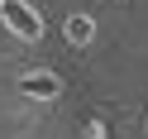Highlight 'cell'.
<instances>
[{
    "mask_svg": "<svg viewBox=\"0 0 148 139\" xmlns=\"http://www.w3.org/2000/svg\"><path fill=\"white\" fill-rule=\"evenodd\" d=\"M0 24L10 34H19L24 43H38L43 39V19H38V10H34L29 0H0Z\"/></svg>",
    "mask_w": 148,
    "mask_h": 139,
    "instance_id": "obj_1",
    "label": "cell"
},
{
    "mask_svg": "<svg viewBox=\"0 0 148 139\" xmlns=\"http://www.w3.org/2000/svg\"><path fill=\"white\" fill-rule=\"evenodd\" d=\"M19 96H29V101H58L62 82L53 77V72H24L19 77Z\"/></svg>",
    "mask_w": 148,
    "mask_h": 139,
    "instance_id": "obj_2",
    "label": "cell"
},
{
    "mask_svg": "<svg viewBox=\"0 0 148 139\" xmlns=\"http://www.w3.org/2000/svg\"><path fill=\"white\" fill-rule=\"evenodd\" d=\"M62 34H67L77 48H86L91 39H96V19L91 15H67V24H62Z\"/></svg>",
    "mask_w": 148,
    "mask_h": 139,
    "instance_id": "obj_3",
    "label": "cell"
},
{
    "mask_svg": "<svg viewBox=\"0 0 148 139\" xmlns=\"http://www.w3.org/2000/svg\"><path fill=\"white\" fill-rule=\"evenodd\" d=\"M86 134H91V139H105V129H100V125H91V129H86Z\"/></svg>",
    "mask_w": 148,
    "mask_h": 139,
    "instance_id": "obj_4",
    "label": "cell"
}]
</instances>
